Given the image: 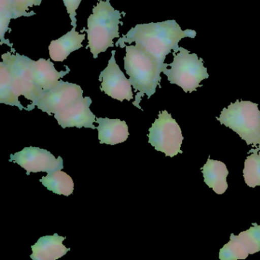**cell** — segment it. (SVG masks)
Returning a JSON list of instances; mask_svg holds the SVG:
<instances>
[{
	"mask_svg": "<svg viewBox=\"0 0 260 260\" xmlns=\"http://www.w3.org/2000/svg\"><path fill=\"white\" fill-rule=\"evenodd\" d=\"M196 31L192 29L182 31L179 24L173 20L137 25L116 42V46L124 48L125 44L135 42L151 54L160 64H165L169 54L179 52V42L184 38L194 39Z\"/></svg>",
	"mask_w": 260,
	"mask_h": 260,
	"instance_id": "cell-1",
	"label": "cell"
},
{
	"mask_svg": "<svg viewBox=\"0 0 260 260\" xmlns=\"http://www.w3.org/2000/svg\"><path fill=\"white\" fill-rule=\"evenodd\" d=\"M126 55L124 58V69L129 76V81L139 92L135 96L133 105L141 109L140 103L144 95L150 99L156 92L158 86L161 87V73L168 63L160 64L151 54L139 45H125Z\"/></svg>",
	"mask_w": 260,
	"mask_h": 260,
	"instance_id": "cell-2",
	"label": "cell"
},
{
	"mask_svg": "<svg viewBox=\"0 0 260 260\" xmlns=\"http://www.w3.org/2000/svg\"><path fill=\"white\" fill-rule=\"evenodd\" d=\"M121 13L115 10L111 5L110 0H100L93 7L92 14L87 21L88 41L86 48H90L93 57L96 59L99 54L112 48L114 39H120L119 25Z\"/></svg>",
	"mask_w": 260,
	"mask_h": 260,
	"instance_id": "cell-3",
	"label": "cell"
},
{
	"mask_svg": "<svg viewBox=\"0 0 260 260\" xmlns=\"http://www.w3.org/2000/svg\"><path fill=\"white\" fill-rule=\"evenodd\" d=\"M217 120L232 129L247 145L260 150V111L257 103L237 100L223 109Z\"/></svg>",
	"mask_w": 260,
	"mask_h": 260,
	"instance_id": "cell-4",
	"label": "cell"
},
{
	"mask_svg": "<svg viewBox=\"0 0 260 260\" xmlns=\"http://www.w3.org/2000/svg\"><path fill=\"white\" fill-rule=\"evenodd\" d=\"M169 66L171 68H164L162 73L171 84L180 86L185 92H192L202 87L201 82L209 77L203 59L182 47L178 54L173 52V61Z\"/></svg>",
	"mask_w": 260,
	"mask_h": 260,
	"instance_id": "cell-5",
	"label": "cell"
},
{
	"mask_svg": "<svg viewBox=\"0 0 260 260\" xmlns=\"http://www.w3.org/2000/svg\"><path fill=\"white\" fill-rule=\"evenodd\" d=\"M2 59L11 74L18 96L24 95L27 100H31V104L28 105L27 111L33 110L35 104L44 92L35 83L33 60L26 56L19 54L15 55L10 52L3 54Z\"/></svg>",
	"mask_w": 260,
	"mask_h": 260,
	"instance_id": "cell-6",
	"label": "cell"
},
{
	"mask_svg": "<svg viewBox=\"0 0 260 260\" xmlns=\"http://www.w3.org/2000/svg\"><path fill=\"white\" fill-rule=\"evenodd\" d=\"M149 132L148 142L155 150L162 152L170 157L182 153L181 146L184 138L182 130L167 111L159 112L157 119L155 120Z\"/></svg>",
	"mask_w": 260,
	"mask_h": 260,
	"instance_id": "cell-7",
	"label": "cell"
},
{
	"mask_svg": "<svg viewBox=\"0 0 260 260\" xmlns=\"http://www.w3.org/2000/svg\"><path fill=\"white\" fill-rule=\"evenodd\" d=\"M10 161L25 169L28 176L31 173L39 172H45L48 174L63 169L61 156L55 158L48 150L36 147H25L20 152L11 154Z\"/></svg>",
	"mask_w": 260,
	"mask_h": 260,
	"instance_id": "cell-8",
	"label": "cell"
},
{
	"mask_svg": "<svg viewBox=\"0 0 260 260\" xmlns=\"http://www.w3.org/2000/svg\"><path fill=\"white\" fill-rule=\"evenodd\" d=\"M83 95V90L79 85L60 80L55 87L42 92L35 108L37 106L38 109L51 115L82 98Z\"/></svg>",
	"mask_w": 260,
	"mask_h": 260,
	"instance_id": "cell-9",
	"label": "cell"
},
{
	"mask_svg": "<svg viewBox=\"0 0 260 260\" xmlns=\"http://www.w3.org/2000/svg\"><path fill=\"white\" fill-rule=\"evenodd\" d=\"M115 56V51H112L107 68L100 74L101 90L118 101H131L134 98L132 84L117 64Z\"/></svg>",
	"mask_w": 260,
	"mask_h": 260,
	"instance_id": "cell-10",
	"label": "cell"
},
{
	"mask_svg": "<svg viewBox=\"0 0 260 260\" xmlns=\"http://www.w3.org/2000/svg\"><path fill=\"white\" fill-rule=\"evenodd\" d=\"M92 103L90 97H82L54 114V118L63 128L84 127L93 130L96 129L93 125V123L96 121L95 115L89 109Z\"/></svg>",
	"mask_w": 260,
	"mask_h": 260,
	"instance_id": "cell-11",
	"label": "cell"
},
{
	"mask_svg": "<svg viewBox=\"0 0 260 260\" xmlns=\"http://www.w3.org/2000/svg\"><path fill=\"white\" fill-rule=\"evenodd\" d=\"M65 237L58 234L45 236L39 239L37 243L31 246L33 260H56L61 258L71 250L63 244Z\"/></svg>",
	"mask_w": 260,
	"mask_h": 260,
	"instance_id": "cell-12",
	"label": "cell"
},
{
	"mask_svg": "<svg viewBox=\"0 0 260 260\" xmlns=\"http://www.w3.org/2000/svg\"><path fill=\"white\" fill-rule=\"evenodd\" d=\"M96 127L100 144L116 145L127 141L129 136L128 126L125 121L108 118H96Z\"/></svg>",
	"mask_w": 260,
	"mask_h": 260,
	"instance_id": "cell-13",
	"label": "cell"
},
{
	"mask_svg": "<svg viewBox=\"0 0 260 260\" xmlns=\"http://www.w3.org/2000/svg\"><path fill=\"white\" fill-rule=\"evenodd\" d=\"M32 67L35 83L39 89L43 91L55 87L58 85L60 79L71 71L67 67V71L58 72L51 60L43 58L39 59L37 61L33 60Z\"/></svg>",
	"mask_w": 260,
	"mask_h": 260,
	"instance_id": "cell-14",
	"label": "cell"
},
{
	"mask_svg": "<svg viewBox=\"0 0 260 260\" xmlns=\"http://www.w3.org/2000/svg\"><path fill=\"white\" fill-rule=\"evenodd\" d=\"M76 28L74 27L71 31L51 42L48 50L51 60L55 62L64 61L71 53L83 48L82 43L86 35L80 34L76 31Z\"/></svg>",
	"mask_w": 260,
	"mask_h": 260,
	"instance_id": "cell-15",
	"label": "cell"
},
{
	"mask_svg": "<svg viewBox=\"0 0 260 260\" xmlns=\"http://www.w3.org/2000/svg\"><path fill=\"white\" fill-rule=\"evenodd\" d=\"M204 181L217 194H223L228 188L226 182L229 172L224 162L208 158L202 167Z\"/></svg>",
	"mask_w": 260,
	"mask_h": 260,
	"instance_id": "cell-16",
	"label": "cell"
},
{
	"mask_svg": "<svg viewBox=\"0 0 260 260\" xmlns=\"http://www.w3.org/2000/svg\"><path fill=\"white\" fill-rule=\"evenodd\" d=\"M40 182L49 191H53L55 194L69 196L74 192V180L68 173L62 171V170L48 173V176H44L40 179Z\"/></svg>",
	"mask_w": 260,
	"mask_h": 260,
	"instance_id": "cell-17",
	"label": "cell"
},
{
	"mask_svg": "<svg viewBox=\"0 0 260 260\" xmlns=\"http://www.w3.org/2000/svg\"><path fill=\"white\" fill-rule=\"evenodd\" d=\"M0 103L17 106L20 110L25 109L19 100L8 67L4 61L0 63Z\"/></svg>",
	"mask_w": 260,
	"mask_h": 260,
	"instance_id": "cell-18",
	"label": "cell"
},
{
	"mask_svg": "<svg viewBox=\"0 0 260 260\" xmlns=\"http://www.w3.org/2000/svg\"><path fill=\"white\" fill-rule=\"evenodd\" d=\"M258 149H252L249 153H252L246 157L243 169V178L245 182L250 188H255L260 185V153Z\"/></svg>",
	"mask_w": 260,
	"mask_h": 260,
	"instance_id": "cell-19",
	"label": "cell"
},
{
	"mask_svg": "<svg viewBox=\"0 0 260 260\" xmlns=\"http://www.w3.org/2000/svg\"><path fill=\"white\" fill-rule=\"evenodd\" d=\"M236 237L249 255L259 252L260 225L253 223L249 230L243 231Z\"/></svg>",
	"mask_w": 260,
	"mask_h": 260,
	"instance_id": "cell-20",
	"label": "cell"
},
{
	"mask_svg": "<svg viewBox=\"0 0 260 260\" xmlns=\"http://www.w3.org/2000/svg\"><path fill=\"white\" fill-rule=\"evenodd\" d=\"M249 255L236 235L231 234L229 243L225 244L223 248L220 249L219 258L220 260L245 259Z\"/></svg>",
	"mask_w": 260,
	"mask_h": 260,
	"instance_id": "cell-21",
	"label": "cell"
},
{
	"mask_svg": "<svg viewBox=\"0 0 260 260\" xmlns=\"http://www.w3.org/2000/svg\"><path fill=\"white\" fill-rule=\"evenodd\" d=\"M42 0H13V10H14L15 18L22 17V16H34L35 12L28 13V10L34 6H40Z\"/></svg>",
	"mask_w": 260,
	"mask_h": 260,
	"instance_id": "cell-22",
	"label": "cell"
},
{
	"mask_svg": "<svg viewBox=\"0 0 260 260\" xmlns=\"http://www.w3.org/2000/svg\"><path fill=\"white\" fill-rule=\"evenodd\" d=\"M63 1L67 11L71 18V25H73V27H77V19H76L77 13L76 11L80 7L82 0H63Z\"/></svg>",
	"mask_w": 260,
	"mask_h": 260,
	"instance_id": "cell-23",
	"label": "cell"
}]
</instances>
